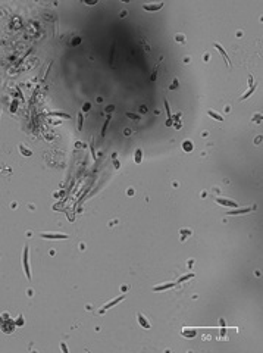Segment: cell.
I'll list each match as a JSON object with an SVG mask.
<instances>
[{
    "instance_id": "cell-19",
    "label": "cell",
    "mask_w": 263,
    "mask_h": 353,
    "mask_svg": "<svg viewBox=\"0 0 263 353\" xmlns=\"http://www.w3.org/2000/svg\"><path fill=\"white\" fill-rule=\"evenodd\" d=\"M82 124H84V115H82V110H80L78 112V125H77L78 131L82 130Z\"/></svg>"
},
{
    "instance_id": "cell-30",
    "label": "cell",
    "mask_w": 263,
    "mask_h": 353,
    "mask_svg": "<svg viewBox=\"0 0 263 353\" xmlns=\"http://www.w3.org/2000/svg\"><path fill=\"white\" fill-rule=\"evenodd\" d=\"M157 68H159V65H156V68H154V71L152 74V77H150V81H154L156 80V77H157Z\"/></svg>"
},
{
    "instance_id": "cell-23",
    "label": "cell",
    "mask_w": 263,
    "mask_h": 353,
    "mask_svg": "<svg viewBox=\"0 0 263 353\" xmlns=\"http://www.w3.org/2000/svg\"><path fill=\"white\" fill-rule=\"evenodd\" d=\"M196 334H197V331H196V330H191V331H187V330H182V335H185V337H188V338H191V337H196Z\"/></svg>"
},
{
    "instance_id": "cell-13",
    "label": "cell",
    "mask_w": 263,
    "mask_h": 353,
    "mask_svg": "<svg viewBox=\"0 0 263 353\" xmlns=\"http://www.w3.org/2000/svg\"><path fill=\"white\" fill-rule=\"evenodd\" d=\"M256 87H257V85H256V83H254V84H253V85L250 87L248 90H247V91H245V93H244L241 97H240V102H243V100H245V99H248L250 96H252V94L254 93V90H256Z\"/></svg>"
},
{
    "instance_id": "cell-16",
    "label": "cell",
    "mask_w": 263,
    "mask_h": 353,
    "mask_svg": "<svg viewBox=\"0 0 263 353\" xmlns=\"http://www.w3.org/2000/svg\"><path fill=\"white\" fill-rule=\"evenodd\" d=\"M141 159H143V152H141V149H135L134 162L137 163V165H140V163H141Z\"/></svg>"
},
{
    "instance_id": "cell-2",
    "label": "cell",
    "mask_w": 263,
    "mask_h": 353,
    "mask_svg": "<svg viewBox=\"0 0 263 353\" xmlns=\"http://www.w3.org/2000/svg\"><path fill=\"white\" fill-rule=\"evenodd\" d=\"M15 327H16V322L12 321L10 318H7V315L5 313V319L2 321V331L6 334H10V333L15 331Z\"/></svg>"
},
{
    "instance_id": "cell-33",
    "label": "cell",
    "mask_w": 263,
    "mask_h": 353,
    "mask_svg": "<svg viewBox=\"0 0 263 353\" xmlns=\"http://www.w3.org/2000/svg\"><path fill=\"white\" fill-rule=\"evenodd\" d=\"M16 109H18V102L15 100L13 103H12V108H10V112H16Z\"/></svg>"
},
{
    "instance_id": "cell-8",
    "label": "cell",
    "mask_w": 263,
    "mask_h": 353,
    "mask_svg": "<svg viewBox=\"0 0 263 353\" xmlns=\"http://www.w3.org/2000/svg\"><path fill=\"white\" fill-rule=\"evenodd\" d=\"M253 209H256V206H252V208H244V209H240V208H237V209H234V210L228 212V215H244V213H248V212H252Z\"/></svg>"
},
{
    "instance_id": "cell-10",
    "label": "cell",
    "mask_w": 263,
    "mask_h": 353,
    "mask_svg": "<svg viewBox=\"0 0 263 353\" xmlns=\"http://www.w3.org/2000/svg\"><path fill=\"white\" fill-rule=\"evenodd\" d=\"M177 283H165V284H160V285H154L152 290L153 291H165V290H169L172 287H175Z\"/></svg>"
},
{
    "instance_id": "cell-3",
    "label": "cell",
    "mask_w": 263,
    "mask_h": 353,
    "mask_svg": "<svg viewBox=\"0 0 263 353\" xmlns=\"http://www.w3.org/2000/svg\"><path fill=\"white\" fill-rule=\"evenodd\" d=\"M38 235L41 238H47V240H68L69 238L68 234H62V233H40Z\"/></svg>"
},
{
    "instance_id": "cell-29",
    "label": "cell",
    "mask_w": 263,
    "mask_h": 353,
    "mask_svg": "<svg viewBox=\"0 0 263 353\" xmlns=\"http://www.w3.org/2000/svg\"><path fill=\"white\" fill-rule=\"evenodd\" d=\"M90 147H91V155H93V159L96 160L97 156H96V150H94V143H93V138H91V143H90Z\"/></svg>"
},
{
    "instance_id": "cell-5",
    "label": "cell",
    "mask_w": 263,
    "mask_h": 353,
    "mask_svg": "<svg viewBox=\"0 0 263 353\" xmlns=\"http://www.w3.org/2000/svg\"><path fill=\"white\" fill-rule=\"evenodd\" d=\"M215 202L218 205H222V206H227V208H238V203L234 200H229V199H223V197H216Z\"/></svg>"
},
{
    "instance_id": "cell-18",
    "label": "cell",
    "mask_w": 263,
    "mask_h": 353,
    "mask_svg": "<svg viewBox=\"0 0 263 353\" xmlns=\"http://www.w3.org/2000/svg\"><path fill=\"white\" fill-rule=\"evenodd\" d=\"M179 234L182 235V237H181V241H184L187 237H190V235L193 234V231H191V230H187V228H181V230H179Z\"/></svg>"
},
{
    "instance_id": "cell-20",
    "label": "cell",
    "mask_w": 263,
    "mask_h": 353,
    "mask_svg": "<svg viewBox=\"0 0 263 353\" xmlns=\"http://www.w3.org/2000/svg\"><path fill=\"white\" fill-rule=\"evenodd\" d=\"M109 124H110V116H107V119L105 121L103 127H102V133H100V135H102V137H105V135H106V131H107V127H109Z\"/></svg>"
},
{
    "instance_id": "cell-32",
    "label": "cell",
    "mask_w": 263,
    "mask_h": 353,
    "mask_svg": "<svg viewBox=\"0 0 263 353\" xmlns=\"http://www.w3.org/2000/svg\"><path fill=\"white\" fill-rule=\"evenodd\" d=\"M253 121H254V122H257V124H259V122H262V113H256V115L253 116Z\"/></svg>"
},
{
    "instance_id": "cell-7",
    "label": "cell",
    "mask_w": 263,
    "mask_h": 353,
    "mask_svg": "<svg viewBox=\"0 0 263 353\" xmlns=\"http://www.w3.org/2000/svg\"><path fill=\"white\" fill-rule=\"evenodd\" d=\"M213 46H215V47L218 49V52L221 53V56L223 57V60H225V62H227V65H228V66H231V60H229V57H228V55H227V52H225V49H223V47H222V46H221L219 43H215Z\"/></svg>"
},
{
    "instance_id": "cell-27",
    "label": "cell",
    "mask_w": 263,
    "mask_h": 353,
    "mask_svg": "<svg viewBox=\"0 0 263 353\" xmlns=\"http://www.w3.org/2000/svg\"><path fill=\"white\" fill-rule=\"evenodd\" d=\"M90 109H91V103L90 102H85L84 106H82V112H88Z\"/></svg>"
},
{
    "instance_id": "cell-37",
    "label": "cell",
    "mask_w": 263,
    "mask_h": 353,
    "mask_svg": "<svg viewBox=\"0 0 263 353\" xmlns=\"http://www.w3.org/2000/svg\"><path fill=\"white\" fill-rule=\"evenodd\" d=\"M140 110H141V113H146V112H147V106H146V105H143V106L140 108Z\"/></svg>"
},
{
    "instance_id": "cell-11",
    "label": "cell",
    "mask_w": 263,
    "mask_h": 353,
    "mask_svg": "<svg viewBox=\"0 0 263 353\" xmlns=\"http://www.w3.org/2000/svg\"><path fill=\"white\" fill-rule=\"evenodd\" d=\"M163 103H165V110H166V113H168V121H166V127H171V125L173 124V121H172V115H171V106H169V102H168V99H165V100H163Z\"/></svg>"
},
{
    "instance_id": "cell-31",
    "label": "cell",
    "mask_w": 263,
    "mask_h": 353,
    "mask_svg": "<svg viewBox=\"0 0 263 353\" xmlns=\"http://www.w3.org/2000/svg\"><path fill=\"white\" fill-rule=\"evenodd\" d=\"M80 43H81V39H80V37H75V39H72V41H71L72 46H78Z\"/></svg>"
},
{
    "instance_id": "cell-24",
    "label": "cell",
    "mask_w": 263,
    "mask_h": 353,
    "mask_svg": "<svg viewBox=\"0 0 263 353\" xmlns=\"http://www.w3.org/2000/svg\"><path fill=\"white\" fill-rule=\"evenodd\" d=\"M118 158V155H116V152L112 155V160H113V165H115V169H119L121 168V163H119V160L116 159Z\"/></svg>"
},
{
    "instance_id": "cell-6",
    "label": "cell",
    "mask_w": 263,
    "mask_h": 353,
    "mask_svg": "<svg viewBox=\"0 0 263 353\" xmlns=\"http://www.w3.org/2000/svg\"><path fill=\"white\" fill-rule=\"evenodd\" d=\"M162 7H163V3L162 2H159V3H147V5L143 6V9L147 10V12H156V10H159Z\"/></svg>"
},
{
    "instance_id": "cell-26",
    "label": "cell",
    "mask_w": 263,
    "mask_h": 353,
    "mask_svg": "<svg viewBox=\"0 0 263 353\" xmlns=\"http://www.w3.org/2000/svg\"><path fill=\"white\" fill-rule=\"evenodd\" d=\"M178 85H179V81H178V78H173L172 84L169 85V90H177V88H178Z\"/></svg>"
},
{
    "instance_id": "cell-36",
    "label": "cell",
    "mask_w": 263,
    "mask_h": 353,
    "mask_svg": "<svg viewBox=\"0 0 263 353\" xmlns=\"http://www.w3.org/2000/svg\"><path fill=\"white\" fill-rule=\"evenodd\" d=\"M24 324V319H22V315H19V319L16 321V325H22Z\"/></svg>"
},
{
    "instance_id": "cell-17",
    "label": "cell",
    "mask_w": 263,
    "mask_h": 353,
    "mask_svg": "<svg viewBox=\"0 0 263 353\" xmlns=\"http://www.w3.org/2000/svg\"><path fill=\"white\" fill-rule=\"evenodd\" d=\"M19 152H21V155H22V156H27V158L32 156V152H31L30 149H27V147H25L24 144H21V146H19Z\"/></svg>"
},
{
    "instance_id": "cell-38",
    "label": "cell",
    "mask_w": 263,
    "mask_h": 353,
    "mask_svg": "<svg viewBox=\"0 0 263 353\" xmlns=\"http://www.w3.org/2000/svg\"><path fill=\"white\" fill-rule=\"evenodd\" d=\"M260 140H262V135H259V137H256V140H254V143H256V144H259V143H260Z\"/></svg>"
},
{
    "instance_id": "cell-1",
    "label": "cell",
    "mask_w": 263,
    "mask_h": 353,
    "mask_svg": "<svg viewBox=\"0 0 263 353\" xmlns=\"http://www.w3.org/2000/svg\"><path fill=\"white\" fill-rule=\"evenodd\" d=\"M22 266H24V272L27 275L28 281H31V268H30V246L25 244L24 246V252H22Z\"/></svg>"
},
{
    "instance_id": "cell-21",
    "label": "cell",
    "mask_w": 263,
    "mask_h": 353,
    "mask_svg": "<svg viewBox=\"0 0 263 353\" xmlns=\"http://www.w3.org/2000/svg\"><path fill=\"white\" fill-rule=\"evenodd\" d=\"M194 272H188V274H185V275H182L181 278L178 280V283H184V281H187V280H191V278H194Z\"/></svg>"
},
{
    "instance_id": "cell-34",
    "label": "cell",
    "mask_w": 263,
    "mask_h": 353,
    "mask_svg": "<svg viewBox=\"0 0 263 353\" xmlns=\"http://www.w3.org/2000/svg\"><path fill=\"white\" fill-rule=\"evenodd\" d=\"M60 349H62V350H63V352H65V353H66V352H68V347H66V344H65V343H63V342H62V343H60Z\"/></svg>"
},
{
    "instance_id": "cell-22",
    "label": "cell",
    "mask_w": 263,
    "mask_h": 353,
    "mask_svg": "<svg viewBox=\"0 0 263 353\" xmlns=\"http://www.w3.org/2000/svg\"><path fill=\"white\" fill-rule=\"evenodd\" d=\"M125 115H127L129 119H134V121H140V119H141L140 115H137V113H132V112H125Z\"/></svg>"
},
{
    "instance_id": "cell-9",
    "label": "cell",
    "mask_w": 263,
    "mask_h": 353,
    "mask_svg": "<svg viewBox=\"0 0 263 353\" xmlns=\"http://www.w3.org/2000/svg\"><path fill=\"white\" fill-rule=\"evenodd\" d=\"M137 318H138V322H140V325L143 327L144 330H150V327H152V325H150V322L147 321V318L144 316V315H143L141 312L137 313Z\"/></svg>"
},
{
    "instance_id": "cell-35",
    "label": "cell",
    "mask_w": 263,
    "mask_h": 353,
    "mask_svg": "<svg viewBox=\"0 0 263 353\" xmlns=\"http://www.w3.org/2000/svg\"><path fill=\"white\" fill-rule=\"evenodd\" d=\"M113 109H115V106H113V105H109V106H106V112H112Z\"/></svg>"
},
{
    "instance_id": "cell-12",
    "label": "cell",
    "mask_w": 263,
    "mask_h": 353,
    "mask_svg": "<svg viewBox=\"0 0 263 353\" xmlns=\"http://www.w3.org/2000/svg\"><path fill=\"white\" fill-rule=\"evenodd\" d=\"M193 149H194V144H193L191 140H184L182 141V150H184L185 153H191Z\"/></svg>"
},
{
    "instance_id": "cell-28",
    "label": "cell",
    "mask_w": 263,
    "mask_h": 353,
    "mask_svg": "<svg viewBox=\"0 0 263 353\" xmlns=\"http://www.w3.org/2000/svg\"><path fill=\"white\" fill-rule=\"evenodd\" d=\"M175 40L184 43V41H185V37H184V34H177V35H175Z\"/></svg>"
},
{
    "instance_id": "cell-14",
    "label": "cell",
    "mask_w": 263,
    "mask_h": 353,
    "mask_svg": "<svg viewBox=\"0 0 263 353\" xmlns=\"http://www.w3.org/2000/svg\"><path fill=\"white\" fill-rule=\"evenodd\" d=\"M49 116H59V118H63V119H71V116L68 115L66 112H60V110H56V112H49Z\"/></svg>"
},
{
    "instance_id": "cell-15",
    "label": "cell",
    "mask_w": 263,
    "mask_h": 353,
    "mask_svg": "<svg viewBox=\"0 0 263 353\" xmlns=\"http://www.w3.org/2000/svg\"><path fill=\"white\" fill-rule=\"evenodd\" d=\"M207 115H209L210 118L216 119V121H221V122H222V121L225 119V118H223V116L221 115V113H218V112H215V110H212V109H209V110H207Z\"/></svg>"
},
{
    "instance_id": "cell-4",
    "label": "cell",
    "mask_w": 263,
    "mask_h": 353,
    "mask_svg": "<svg viewBox=\"0 0 263 353\" xmlns=\"http://www.w3.org/2000/svg\"><path fill=\"white\" fill-rule=\"evenodd\" d=\"M125 299V294H121V296H118V297H115L113 300H112V302H107V303L102 308V309H100V313H103V312H106L107 309H110V308H113L115 305H118V303H121V302Z\"/></svg>"
},
{
    "instance_id": "cell-25",
    "label": "cell",
    "mask_w": 263,
    "mask_h": 353,
    "mask_svg": "<svg viewBox=\"0 0 263 353\" xmlns=\"http://www.w3.org/2000/svg\"><path fill=\"white\" fill-rule=\"evenodd\" d=\"M221 327H222V330H221V337H225V334H227V327H225V319L223 318H221Z\"/></svg>"
}]
</instances>
